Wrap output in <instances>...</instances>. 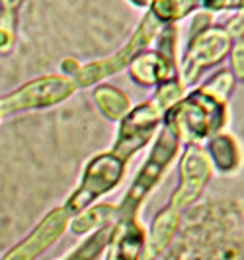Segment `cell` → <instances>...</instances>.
Instances as JSON below:
<instances>
[{
	"label": "cell",
	"mask_w": 244,
	"mask_h": 260,
	"mask_svg": "<svg viewBox=\"0 0 244 260\" xmlns=\"http://www.w3.org/2000/svg\"><path fill=\"white\" fill-rule=\"evenodd\" d=\"M207 178H209V165H207L205 156L201 155L197 149H192L186 155V158L182 160V184L176 190L174 198H172V204L154 221L147 258L156 256L162 248L166 247L168 239L172 237L176 225L180 221L182 208L188 206L193 198L199 194V190L207 182Z\"/></svg>",
	"instance_id": "6da1fadb"
},
{
	"label": "cell",
	"mask_w": 244,
	"mask_h": 260,
	"mask_svg": "<svg viewBox=\"0 0 244 260\" xmlns=\"http://www.w3.org/2000/svg\"><path fill=\"white\" fill-rule=\"evenodd\" d=\"M96 102L102 106L103 114L110 117H119L127 110V98L110 86H102L96 90Z\"/></svg>",
	"instance_id": "ba28073f"
},
{
	"label": "cell",
	"mask_w": 244,
	"mask_h": 260,
	"mask_svg": "<svg viewBox=\"0 0 244 260\" xmlns=\"http://www.w3.org/2000/svg\"><path fill=\"white\" fill-rule=\"evenodd\" d=\"M66 221V209H57L45 221L33 231V235L26 239L22 245H18L4 260H33L45 247H49L53 241L61 235Z\"/></svg>",
	"instance_id": "8992f818"
},
{
	"label": "cell",
	"mask_w": 244,
	"mask_h": 260,
	"mask_svg": "<svg viewBox=\"0 0 244 260\" xmlns=\"http://www.w3.org/2000/svg\"><path fill=\"white\" fill-rule=\"evenodd\" d=\"M174 151H176V141H174L172 133L168 129H164V133L160 135L158 143L154 147L151 158H149L147 165L143 167L141 174L135 178V184H133L131 192H129L127 198H125V204H123V208H121L123 213H127L129 217L133 215V211L139 206V202H141L143 198L147 196V192L153 188V184L160 178V174H162L164 167L170 162Z\"/></svg>",
	"instance_id": "277c9868"
},
{
	"label": "cell",
	"mask_w": 244,
	"mask_h": 260,
	"mask_svg": "<svg viewBox=\"0 0 244 260\" xmlns=\"http://www.w3.org/2000/svg\"><path fill=\"white\" fill-rule=\"evenodd\" d=\"M75 88V84L63 77H45L33 80L20 90L0 100V112H16V110H27V108H43L61 102Z\"/></svg>",
	"instance_id": "3957f363"
},
{
	"label": "cell",
	"mask_w": 244,
	"mask_h": 260,
	"mask_svg": "<svg viewBox=\"0 0 244 260\" xmlns=\"http://www.w3.org/2000/svg\"><path fill=\"white\" fill-rule=\"evenodd\" d=\"M211 153L221 170H231L236 160V149L231 137H219L211 143Z\"/></svg>",
	"instance_id": "9c48e42d"
},
{
	"label": "cell",
	"mask_w": 244,
	"mask_h": 260,
	"mask_svg": "<svg viewBox=\"0 0 244 260\" xmlns=\"http://www.w3.org/2000/svg\"><path fill=\"white\" fill-rule=\"evenodd\" d=\"M110 235H112L110 229H100L88 243H84L75 254H71L66 260H96L98 258V254L102 252V248L106 247Z\"/></svg>",
	"instance_id": "30bf717a"
},
{
	"label": "cell",
	"mask_w": 244,
	"mask_h": 260,
	"mask_svg": "<svg viewBox=\"0 0 244 260\" xmlns=\"http://www.w3.org/2000/svg\"><path fill=\"white\" fill-rule=\"evenodd\" d=\"M234 69L240 77H244V43H238V47L234 49Z\"/></svg>",
	"instance_id": "7c38bea8"
},
{
	"label": "cell",
	"mask_w": 244,
	"mask_h": 260,
	"mask_svg": "<svg viewBox=\"0 0 244 260\" xmlns=\"http://www.w3.org/2000/svg\"><path fill=\"white\" fill-rule=\"evenodd\" d=\"M106 213H114V208H112V206H100V208L90 209L88 213L77 217V221L73 223V231L84 233V231H88L92 227H96L98 223H106L108 219H106V217H100V215H106Z\"/></svg>",
	"instance_id": "8fae6325"
},
{
	"label": "cell",
	"mask_w": 244,
	"mask_h": 260,
	"mask_svg": "<svg viewBox=\"0 0 244 260\" xmlns=\"http://www.w3.org/2000/svg\"><path fill=\"white\" fill-rule=\"evenodd\" d=\"M227 49V39L221 38L219 34L215 36H209V38L199 45V47H195L190 55V59H188V65H186V71H188V78L192 80L193 75H195V71L199 69V67L203 65H209V63H213L215 59H219L223 53Z\"/></svg>",
	"instance_id": "52a82bcc"
},
{
	"label": "cell",
	"mask_w": 244,
	"mask_h": 260,
	"mask_svg": "<svg viewBox=\"0 0 244 260\" xmlns=\"http://www.w3.org/2000/svg\"><path fill=\"white\" fill-rule=\"evenodd\" d=\"M156 110L153 106H141L123 121L119 131V143L116 147V156H129L135 149L147 143L151 131L156 125Z\"/></svg>",
	"instance_id": "5b68a950"
},
{
	"label": "cell",
	"mask_w": 244,
	"mask_h": 260,
	"mask_svg": "<svg viewBox=\"0 0 244 260\" xmlns=\"http://www.w3.org/2000/svg\"><path fill=\"white\" fill-rule=\"evenodd\" d=\"M121 174H123V162H121L119 156L100 155L98 158H94L88 165L82 186L68 200L66 211H78V209L86 208L98 196L112 190L119 182Z\"/></svg>",
	"instance_id": "7a4b0ae2"
}]
</instances>
